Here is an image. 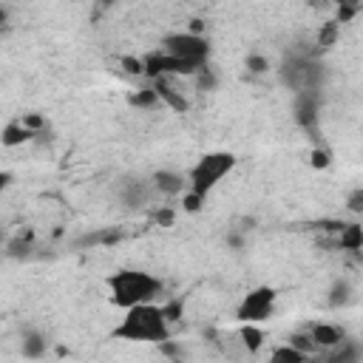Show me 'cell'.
Masks as SVG:
<instances>
[{"mask_svg": "<svg viewBox=\"0 0 363 363\" xmlns=\"http://www.w3.org/2000/svg\"><path fill=\"white\" fill-rule=\"evenodd\" d=\"M150 179H153L156 193H162V196H179L187 187V179L182 173H176V170H156Z\"/></svg>", "mask_w": 363, "mask_h": 363, "instance_id": "obj_11", "label": "cell"}, {"mask_svg": "<svg viewBox=\"0 0 363 363\" xmlns=\"http://www.w3.org/2000/svg\"><path fill=\"white\" fill-rule=\"evenodd\" d=\"M278 77L289 91L298 94V91H320L326 71L315 60V51H289L278 68Z\"/></svg>", "mask_w": 363, "mask_h": 363, "instance_id": "obj_3", "label": "cell"}, {"mask_svg": "<svg viewBox=\"0 0 363 363\" xmlns=\"http://www.w3.org/2000/svg\"><path fill=\"white\" fill-rule=\"evenodd\" d=\"M349 210H352V213H363V190H360V187L352 190V196H349Z\"/></svg>", "mask_w": 363, "mask_h": 363, "instance_id": "obj_28", "label": "cell"}, {"mask_svg": "<svg viewBox=\"0 0 363 363\" xmlns=\"http://www.w3.org/2000/svg\"><path fill=\"white\" fill-rule=\"evenodd\" d=\"M156 196V187H153V179H145V176H125L119 179L116 184V201L136 213V210H145Z\"/></svg>", "mask_w": 363, "mask_h": 363, "instance_id": "obj_6", "label": "cell"}, {"mask_svg": "<svg viewBox=\"0 0 363 363\" xmlns=\"http://www.w3.org/2000/svg\"><path fill=\"white\" fill-rule=\"evenodd\" d=\"M261 340H264V332H261L255 323H244V326H241V343H244L250 352H258V349H261Z\"/></svg>", "mask_w": 363, "mask_h": 363, "instance_id": "obj_17", "label": "cell"}, {"mask_svg": "<svg viewBox=\"0 0 363 363\" xmlns=\"http://www.w3.org/2000/svg\"><path fill=\"white\" fill-rule=\"evenodd\" d=\"M272 360H289V363H301V360H306L292 343L289 346H278V349H272Z\"/></svg>", "mask_w": 363, "mask_h": 363, "instance_id": "obj_22", "label": "cell"}, {"mask_svg": "<svg viewBox=\"0 0 363 363\" xmlns=\"http://www.w3.org/2000/svg\"><path fill=\"white\" fill-rule=\"evenodd\" d=\"M337 3H340V6H357L360 0H337Z\"/></svg>", "mask_w": 363, "mask_h": 363, "instance_id": "obj_34", "label": "cell"}, {"mask_svg": "<svg viewBox=\"0 0 363 363\" xmlns=\"http://www.w3.org/2000/svg\"><path fill=\"white\" fill-rule=\"evenodd\" d=\"M6 187H9V173H3V170H0V196H3V190H6Z\"/></svg>", "mask_w": 363, "mask_h": 363, "instance_id": "obj_31", "label": "cell"}, {"mask_svg": "<svg viewBox=\"0 0 363 363\" xmlns=\"http://www.w3.org/2000/svg\"><path fill=\"white\" fill-rule=\"evenodd\" d=\"M113 337L133 340V343H162L170 337V320L164 318L162 306L153 301L133 303L125 309L119 326L113 329Z\"/></svg>", "mask_w": 363, "mask_h": 363, "instance_id": "obj_1", "label": "cell"}, {"mask_svg": "<svg viewBox=\"0 0 363 363\" xmlns=\"http://www.w3.org/2000/svg\"><path fill=\"white\" fill-rule=\"evenodd\" d=\"M0 241H3V233H0Z\"/></svg>", "mask_w": 363, "mask_h": 363, "instance_id": "obj_36", "label": "cell"}, {"mask_svg": "<svg viewBox=\"0 0 363 363\" xmlns=\"http://www.w3.org/2000/svg\"><path fill=\"white\" fill-rule=\"evenodd\" d=\"M335 40H337V23H329V26L318 34V45H320V48H329Z\"/></svg>", "mask_w": 363, "mask_h": 363, "instance_id": "obj_25", "label": "cell"}, {"mask_svg": "<svg viewBox=\"0 0 363 363\" xmlns=\"http://www.w3.org/2000/svg\"><path fill=\"white\" fill-rule=\"evenodd\" d=\"M233 167H235V156H233V153H227V150L204 153V156L193 164V170H190V176H187V187H190L193 193H199V196L207 199V193H210Z\"/></svg>", "mask_w": 363, "mask_h": 363, "instance_id": "obj_4", "label": "cell"}, {"mask_svg": "<svg viewBox=\"0 0 363 363\" xmlns=\"http://www.w3.org/2000/svg\"><path fill=\"white\" fill-rule=\"evenodd\" d=\"M335 352L329 354V360L332 363H357L360 360V349H357V343H352V340H340L337 346H332Z\"/></svg>", "mask_w": 363, "mask_h": 363, "instance_id": "obj_16", "label": "cell"}, {"mask_svg": "<svg viewBox=\"0 0 363 363\" xmlns=\"http://www.w3.org/2000/svg\"><path fill=\"white\" fill-rule=\"evenodd\" d=\"M122 68H125L128 74H133V77L145 74V65H142V60H139V57H122Z\"/></svg>", "mask_w": 363, "mask_h": 363, "instance_id": "obj_27", "label": "cell"}, {"mask_svg": "<svg viewBox=\"0 0 363 363\" xmlns=\"http://www.w3.org/2000/svg\"><path fill=\"white\" fill-rule=\"evenodd\" d=\"M31 136H34V130H28L23 122H9V125L3 128V133H0V142H3L6 147H17V145L28 142Z\"/></svg>", "mask_w": 363, "mask_h": 363, "instance_id": "obj_15", "label": "cell"}, {"mask_svg": "<svg viewBox=\"0 0 363 363\" xmlns=\"http://www.w3.org/2000/svg\"><path fill=\"white\" fill-rule=\"evenodd\" d=\"M182 207H184L187 213H199V210L204 207V196H199V193L187 190V193H182Z\"/></svg>", "mask_w": 363, "mask_h": 363, "instance_id": "obj_23", "label": "cell"}, {"mask_svg": "<svg viewBox=\"0 0 363 363\" xmlns=\"http://www.w3.org/2000/svg\"><path fill=\"white\" fill-rule=\"evenodd\" d=\"M96 3H99V9H111L116 0H96Z\"/></svg>", "mask_w": 363, "mask_h": 363, "instance_id": "obj_33", "label": "cell"}, {"mask_svg": "<svg viewBox=\"0 0 363 363\" xmlns=\"http://www.w3.org/2000/svg\"><path fill=\"white\" fill-rule=\"evenodd\" d=\"M193 79H196V88H199V91H213V88H216V74H213L210 65H201V68L193 74Z\"/></svg>", "mask_w": 363, "mask_h": 363, "instance_id": "obj_20", "label": "cell"}, {"mask_svg": "<svg viewBox=\"0 0 363 363\" xmlns=\"http://www.w3.org/2000/svg\"><path fill=\"white\" fill-rule=\"evenodd\" d=\"M272 306H275V289L272 286H255L241 298V303L235 309V318L241 323H261V320L269 318Z\"/></svg>", "mask_w": 363, "mask_h": 363, "instance_id": "obj_7", "label": "cell"}, {"mask_svg": "<svg viewBox=\"0 0 363 363\" xmlns=\"http://www.w3.org/2000/svg\"><path fill=\"white\" fill-rule=\"evenodd\" d=\"M247 68H250L252 74H264V71L269 68V62H267V57H261V54H250V57H247Z\"/></svg>", "mask_w": 363, "mask_h": 363, "instance_id": "obj_26", "label": "cell"}, {"mask_svg": "<svg viewBox=\"0 0 363 363\" xmlns=\"http://www.w3.org/2000/svg\"><path fill=\"white\" fill-rule=\"evenodd\" d=\"M150 88L156 91V96H159V102H164L167 108H173V111H179V113L190 108V102H187V96H184L182 91H176V88L170 85V77H156Z\"/></svg>", "mask_w": 363, "mask_h": 363, "instance_id": "obj_10", "label": "cell"}, {"mask_svg": "<svg viewBox=\"0 0 363 363\" xmlns=\"http://www.w3.org/2000/svg\"><path fill=\"white\" fill-rule=\"evenodd\" d=\"M162 51L190 62L193 68H201L207 65V57H210V43L201 37V34H193V31H179V34H167L162 40Z\"/></svg>", "mask_w": 363, "mask_h": 363, "instance_id": "obj_5", "label": "cell"}, {"mask_svg": "<svg viewBox=\"0 0 363 363\" xmlns=\"http://www.w3.org/2000/svg\"><path fill=\"white\" fill-rule=\"evenodd\" d=\"M162 312H164V318H167V320H176V318H182V303H179V301H173V303L162 306Z\"/></svg>", "mask_w": 363, "mask_h": 363, "instance_id": "obj_29", "label": "cell"}, {"mask_svg": "<svg viewBox=\"0 0 363 363\" xmlns=\"http://www.w3.org/2000/svg\"><path fill=\"white\" fill-rule=\"evenodd\" d=\"M292 111H295V122L303 128V130H315L318 128V111H320V91H298L295 94V102H292Z\"/></svg>", "mask_w": 363, "mask_h": 363, "instance_id": "obj_9", "label": "cell"}, {"mask_svg": "<svg viewBox=\"0 0 363 363\" xmlns=\"http://www.w3.org/2000/svg\"><path fill=\"white\" fill-rule=\"evenodd\" d=\"M289 343H292L303 357H312V354L318 352V346L312 343V337H309V335H301V332H298V335H292V337H289Z\"/></svg>", "mask_w": 363, "mask_h": 363, "instance_id": "obj_21", "label": "cell"}, {"mask_svg": "<svg viewBox=\"0 0 363 363\" xmlns=\"http://www.w3.org/2000/svg\"><path fill=\"white\" fill-rule=\"evenodd\" d=\"M363 244V227L357 221L352 224H340V235H337V247L340 250H349V252H357Z\"/></svg>", "mask_w": 363, "mask_h": 363, "instance_id": "obj_14", "label": "cell"}, {"mask_svg": "<svg viewBox=\"0 0 363 363\" xmlns=\"http://www.w3.org/2000/svg\"><path fill=\"white\" fill-rule=\"evenodd\" d=\"M20 349H23L26 357H43L45 349H48V340H45V335L37 332V329H23V343H20Z\"/></svg>", "mask_w": 363, "mask_h": 363, "instance_id": "obj_13", "label": "cell"}, {"mask_svg": "<svg viewBox=\"0 0 363 363\" xmlns=\"http://www.w3.org/2000/svg\"><path fill=\"white\" fill-rule=\"evenodd\" d=\"M349 298H352L349 281H335L329 289V306H343V303H349Z\"/></svg>", "mask_w": 363, "mask_h": 363, "instance_id": "obj_18", "label": "cell"}, {"mask_svg": "<svg viewBox=\"0 0 363 363\" xmlns=\"http://www.w3.org/2000/svg\"><path fill=\"white\" fill-rule=\"evenodd\" d=\"M145 65V77L156 79V77H193L199 68H193L190 62L167 54V51H150L147 57H142Z\"/></svg>", "mask_w": 363, "mask_h": 363, "instance_id": "obj_8", "label": "cell"}, {"mask_svg": "<svg viewBox=\"0 0 363 363\" xmlns=\"http://www.w3.org/2000/svg\"><path fill=\"white\" fill-rule=\"evenodd\" d=\"M329 162H332V153L326 147H312V153H309L312 167H329Z\"/></svg>", "mask_w": 363, "mask_h": 363, "instance_id": "obj_24", "label": "cell"}, {"mask_svg": "<svg viewBox=\"0 0 363 363\" xmlns=\"http://www.w3.org/2000/svg\"><path fill=\"white\" fill-rule=\"evenodd\" d=\"M108 289H111V301L119 309H128L133 303L156 301L162 292V281L145 269H119L108 278Z\"/></svg>", "mask_w": 363, "mask_h": 363, "instance_id": "obj_2", "label": "cell"}, {"mask_svg": "<svg viewBox=\"0 0 363 363\" xmlns=\"http://www.w3.org/2000/svg\"><path fill=\"white\" fill-rule=\"evenodd\" d=\"M170 218H173V213H170V210H162V213H156V221H162V224H170Z\"/></svg>", "mask_w": 363, "mask_h": 363, "instance_id": "obj_30", "label": "cell"}, {"mask_svg": "<svg viewBox=\"0 0 363 363\" xmlns=\"http://www.w3.org/2000/svg\"><path fill=\"white\" fill-rule=\"evenodd\" d=\"M309 337H312V343L318 349H332V346H337L343 340V332L337 326H332V323H315L309 329Z\"/></svg>", "mask_w": 363, "mask_h": 363, "instance_id": "obj_12", "label": "cell"}, {"mask_svg": "<svg viewBox=\"0 0 363 363\" xmlns=\"http://www.w3.org/2000/svg\"><path fill=\"white\" fill-rule=\"evenodd\" d=\"M130 105H136V108H156V105H159V96H156V91L147 85V88H139V91L130 96Z\"/></svg>", "mask_w": 363, "mask_h": 363, "instance_id": "obj_19", "label": "cell"}, {"mask_svg": "<svg viewBox=\"0 0 363 363\" xmlns=\"http://www.w3.org/2000/svg\"><path fill=\"white\" fill-rule=\"evenodd\" d=\"M312 3H326V0H312Z\"/></svg>", "mask_w": 363, "mask_h": 363, "instance_id": "obj_35", "label": "cell"}, {"mask_svg": "<svg viewBox=\"0 0 363 363\" xmlns=\"http://www.w3.org/2000/svg\"><path fill=\"white\" fill-rule=\"evenodd\" d=\"M6 23H9V11H6V9H3V6H0V28H3V26H6Z\"/></svg>", "mask_w": 363, "mask_h": 363, "instance_id": "obj_32", "label": "cell"}]
</instances>
